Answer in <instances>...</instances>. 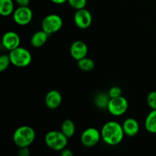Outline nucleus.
<instances>
[{
  "label": "nucleus",
  "mask_w": 156,
  "mask_h": 156,
  "mask_svg": "<svg viewBox=\"0 0 156 156\" xmlns=\"http://www.w3.org/2000/svg\"><path fill=\"white\" fill-rule=\"evenodd\" d=\"M101 139L109 146H117L123 140L125 133L121 124L116 121L107 122L101 130Z\"/></svg>",
  "instance_id": "f257e3e1"
},
{
  "label": "nucleus",
  "mask_w": 156,
  "mask_h": 156,
  "mask_svg": "<svg viewBox=\"0 0 156 156\" xmlns=\"http://www.w3.org/2000/svg\"><path fill=\"white\" fill-rule=\"evenodd\" d=\"M36 137L34 129L29 126H21L13 133V142L18 148L29 147Z\"/></svg>",
  "instance_id": "f03ea898"
},
{
  "label": "nucleus",
  "mask_w": 156,
  "mask_h": 156,
  "mask_svg": "<svg viewBox=\"0 0 156 156\" xmlns=\"http://www.w3.org/2000/svg\"><path fill=\"white\" fill-rule=\"evenodd\" d=\"M44 142L49 149L60 152L67 146L68 138L61 132V130H51L45 135Z\"/></svg>",
  "instance_id": "7ed1b4c3"
},
{
  "label": "nucleus",
  "mask_w": 156,
  "mask_h": 156,
  "mask_svg": "<svg viewBox=\"0 0 156 156\" xmlns=\"http://www.w3.org/2000/svg\"><path fill=\"white\" fill-rule=\"evenodd\" d=\"M9 55L12 65L18 68H24L31 63V53L24 47H17L15 50H11Z\"/></svg>",
  "instance_id": "20e7f679"
},
{
  "label": "nucleus",
  "mask_w": 156,
  "mask_h": 156,
  "mask_svg": "<svg viewBox=\"0 0 156 156\" xmlns=\"http://www.w3.org/2000/svg\"><path fill=\"white\" fill-rule=\"evenodd\" d=\"M63 21L61 16L56 14H50L44 18L41 22V28L48 34H53L59 31L62 27Z\"/></svg>",
  "instance_id": "39448f33"
},
{
  "label": "nucleus",
  "mask_w": 156,
  "mask_h": 156,
  "mask_svg": "<svg viewBox=\"0 0 156 156\" xmlns=\"http://www.w3.org/2000/svg\"><path fill=\"white\" fill-rule=\"evenodd\" d=\"M128 108H129L128 101L121 95L120 97L110 99L107 109L111 115L114 117H120L127 111Z\"/></svg>",
  "instance_id": "423d86ee"
},
{
  "label": "nucleus",
  "mask_w": 156,
  "mask_h": 156,
  "mask_svg": "<svg viewBox=\"0 0 156 156\" xmlns=\"http://www.w3.org/2000/svg\"><path fill=\"white\" fill-rule=\"evenodd\" d=\"M12 17L17 24L25 26L31 22L33 19V12L28 6H19L15 9Z\"/></svg>",
  "instance_id": "0eeeda50"
},
{
  "label": "nucleus",
  "mask_w": 156,
  "mask_h": 156,
  "mask_svg": "<svg viewBox=\"0 0 156 156\" xmlns=\"http://www.w3.org/2000/svg\"><path fill=\"white\" fill-rule=\"evenodd\" d=\"M101 139V131L94 127L85 129L81 135V142L85 147L91 148L95 146Z\"/></svg>",
  "instance_id": "6e6552de"
},
{
  "label": "nucleus",
  "mask_w": 156,
  "mask_h": 156,
  "mask_svg": "<svg viewBox=\"0 0 156 156\" xmlns=\"http://www.w3.org/2000/svg\"><path fill=\"white\" fill-rule=\"evenodd\" d=\"M74 22L80 29H87L91 25L92 15L85 8L76 10L74 15Z\"/></svg>",
  "instance_id": "1a4fd4ad"
},
{
  "label": "nucleus",
  "mask_w": 156,
  "mask_h": 156,
  "mask_svg": "<svg viewBox=\"0 0 156 156\" xmlns=\"http://www.w3.org/2000/svg\"><path fill=\"white\" fill-rule=\"evenodd\" d=\"M2 44L5 49L11 51L20 47L21 38L16 32L7 31L3 34L2 38Z\"/></svg>",
  "instance_id": "9d476101"
},
{
  "label": "nucleus",
  "mask_w": 156,
  "mask_h": 156,
  "mask_svg": "<svg viewBox=\"0 0 156 156\" xmlns=\"http://www.w3.org/2000/svg\"><path fill=\"white\" fill-rule=\"evenodd\" d=\"M88 48L87 44L82 41H76L72 44L69 53L72 57L76 61L80 60L88 55Z\"/></svg>",
  "instance_id": "9b49d317"
},
{
  "label": "nucleus",
  "mask_w": 156,
  "mask_h": 156,
  "mask_svg": "<svg viewBox=\"0 0 156 156\" xmlns=\"http://www.w3.org/2000/svg\"><path fill=\"white\" fill-rule=\"evenodd\" d=\"M62 101V94L57 90H50L45 96V105L47 108L50 110H55L59 108Z\"/></svg>",
  "instance_id": "f8f14e48"
},
{
  "label": "nucleus",
  "mask_w": 156,
  "mask_h": 156,
  "mask_svg": "<svg viewBox=\"0 0 156 156\" xmlns=\"http://www.w3.org/2000/svg\"><path fill=\"white\" fill-rule=\"evenodd\" d=\"M122 126H123L125 136H135L140 131V124L138 121L136 119L131 118V117L126 119L123 121Z\"/></svg>",
  "instance_id": "ddd939ff"
},
{
  "label": "nucleus",
  "mask_w": 156,
  "mask_h": 156,
  "mask_svg": "<svg viewBox=\"0 0 156 156\" xmlns=\"http://www.w3.org/2000/svg\"><path fill=\"white\" fill-rule=\"evenodd\" d=\"M49 34L44 30H38L31 36L30 40V44L35 48H40L47 43Z\"/></svg>",
  "instance_id": "4468645a"
},
{
  "label": "nucleus",
  "mask_w": 156,
  "mask_h": 156,
  "mask_svg": "<svg viewBox=\"0 0 156 156\" xmlns=\"http://www.w3.org/2000/svg\"><path fill=\"white\" fill-rule=\"evenodd\" d=\"M144 126L147 132L156 134V110H152L146 116Z\"/></svg>",
  "instance_id": "2eb2a0df"
},
{
  "label": "nucleus",
  "mask_w": 156,
  "mask_h": 156,
  "mask_svg": "<svg viewBox=\"0 0 156 156\" xmlns=\"http://www.w3.org/2000/svg\"><path fill=\"white\" fill-rule=\"evenodd\" d=\"M61 132L67 137L71 138L76 133V125L72 120H65L61 124Z\"/></svg>",
  "instance_id": "dca6fc26"
},
{
  "label": "nucleus",
  "mask_w": 156,
  "mask_h": 156,
  "mask_svg": "<svg viewBox=\"0 0 156 156\" xmlns=\"http://www.w3.org/2000/svg\"><path fill=\"white\" fill-rule=\"evenodd\" d=\"M15 11L13 0H0V14L7 17L12 15Z\"/></svg>",
  "instance_id": "f3484780"
},
{
  "label": "nucleus",
  "mask_w": 156,
  "mask_h": 156,
  "mask_svg": "<svg viewBox=\"0 0 156 156\" xmlns=\"http://www.w3.org/2000/svg\"><path fill=\"white\" fill-rule=\"evenodd\" d=\"M77 62L78 67L84 72L92 71L94 69V66H95L94 60L91 59V58L87 57V56L86 57L82 58L80 60L77 61Z\"/></svg>",
  "instance_id": "a211bd4d"
},
{
  "label": "nucleus",
  "mask_w": 156,
  "mask_h": 156,
  "mask_svg": "<svg viewBox=\"0 0 156 156\" xmlns=\"http://www.w3.org/2000/svg\"><path fill=\"white\" fill-rule=\"evenodd\" d=\"M110 99H111V98H110L109 94L101 93L96 96L95 99H94V103H95L96 106L101 109L108 108Z\"/></svg>",
  "instance_id": "6ab92c4d"
},
{
  "label": "nucleus",
  "mask_w": 156,
  "mask_h": 156,
  "mask_svg": "<svg viewBox=\"0 0 156 156\" xmlns=\"http://www.w3.org/2000/svg\"><path fill=\"white\" fill-rule=\"evenodd\" d=\"M67 2L73 9L79 10V9L85 8L87 4V0H68Z\"/></svg>",
  "instance_id": "aec40b11"
},
{
  "label": "nucleus",
  "mask_w": 156,
  "mask_h": 156,
  "mask_svg": "<svg viewBox=\"0 0 156 156\" xmlns=\"http://www.w3.org/2000/svg\"><path fill=\"white\" fill-rule=\"evenodd\" d=\"M11 62L9 55L3 54L0 56V72H4L8 69Z\"/></svg>",
  "instance_id": "412c9836"
},
{
  "label": "nucleus",
  "mask_w": 156,
  "mask_h": 156,
  "mask_svg": "<svg viewBox=\"0 0 156 156\" xmlns=\"http://www.w3.org/2000/svg\"><path fill=\"white\" fill-rule=\"evenodd\" d=\"M146 102L152 110H156V91H153L149 93L146 98Z\"/></svg>",
  "instance_id": "4be33fe9"
},
{
  "label": "nucleus",
  "mask_w": 156,
  "mask_h": 156,
  "mask_svg": "<svg viewBox=\"0 0 156 156\" xmlns=\"http://www.w3.org/2000/svg\"><path fill=\"white\" fill-rule=\"evenodd\" d=\"M108 94H109L111 98L120 97V96L122 95V89L118 86H114L110 88L109 91H108Z\"/></svg>",
  "instance_id": "5701e85b"
},
{
  "label": "nucleus",
  "mask_w": 156,
  "mask_h": 156,
  "mask_svg": "<svg viewBox=\"0 0 156 156\" xmlns=\"http://www.w3.org/2000/svg\"><path fill=\"white\" fill-rule=\"evenodd\" d=\"M18 154L19 156H28L30 155V151H29L28 147L19 148Z\"/></svg>",
  "instance_id": "b1692460"
},
{
  "label": "nucleus",
  "mask_w": 156,
  "mask_h": 156,
  "mask_svg": "<svg viewBox=\"0 0 156 156\" xmlns=\"http://www.w3.org/2000/svg\"><path fill=\"white\" fill-rule=\"evenodd\" d=\"M60 155L62 156H73V152H72L71 149H67L66 147L60 151Z\"/></svg>",
  "instance_id": "393cba45"
},
{
  "label": "nucleus",
  "mask_w": 156,
  "mask_h": 156,
  "mask_svg": "<svg viewBox=\"0 0 156 156\" xmlns=\"http://www.w3.org/2000/svg\"><path fill=\"white\" fill-rule=\"evenodd\" d=\"M15 2L19 6H28L30 4V0H15Z\"/></svg>",
  "instance_id": "a878e982"
},
{
  "label": "nucleus",
  "mask_w": 156,
  "mask_h": 156,
  "mask_svg": "<svg viewBox=\"0 0 156 156\" xmlns=\"http://www.w3.org/2000/svg\"><path fill=\"white\" fill-rule=\"evenodd\" d=\"M50 1H51L53 3H54V4L62 5L63 4V3L68 2V0H50Z\"/></svg>",
  "instance_id": "bb28decb"
}]
</instances>
